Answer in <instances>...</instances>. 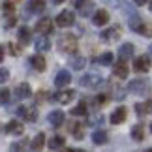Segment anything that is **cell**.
Returning <instances> with one entry per match:
<instances>
[{"mask_svg":"<svg viewBox=\"0 0 152 152\" xmlns=\"http://www.w3.org/2000/svg\"><path fill=\"white\" fill-rule=\"evenodd\" d=\"M58 49L64 55H75L77 53V38L72 34H64L58 38Z\"/></svg>","mask_w":152,"mask_h":152,"instance_id":"1","label":"cell"},{"mask_svg":"<svg viewBox=\"0 0 152 152\" xmlns=\"http://www.w3.org/2000/svg\"><path fill=\"white\" fill-rule=\"evenodd\" d=\"M81 86L83 88H90V90H96V88H100V86L103 85V77L102 75H98V73H86L81 77Z\"/></svg>","mask_w":152,"mask_h":152,"instance_id":"2","label":"cell"},{"mask_svg":"<svg viewBox=\"0 0 152 152\" xmlns=\"http://www.w3.org/2000/svg\"><path fill=\"white\" fill-rule=\"evenodd\" d=\"M55 23H56V26H60V28H68V26H72L75 23V13L69 11V10H64V11H60V13L56 15Z\"/></svg>","mask_w":152,"mask_h":152,"instance_id":"3","label":"cell"},{"mask_svg":"<svg viewBox=\"0 0 152 152\" xmlns=\"http://www.w3.org/2000/svg\"><path fill=\"white\" fill-rule=\"evenodd\" d=\"M130 28L137 34H143V36H152V26H148L147 23H143L139 17H133L130 21Z\"/></svg>","mask_w":152,"mask_h":152,"instance_id":"4","label":"cell"},{"mask_svg":"<svg viewBox=\"0 0 152 152\" xmlns=\"http://www.w3.org/2000/svg\"><path fill=\"white\" fill-rule=\"evenodd\" d=\"M75 8H77V11L83 17H90L94 13V2H92V0H77V2H75Z\"/></svg>","mask_w":152,"mask_h":152,"instance_id":"5","label":"cell"},{"mask_svg":"<svg viewBox=\"0 0 152 152\" xmlns=\"http://www.w3.org/2000/svg\"><path fill=\"white\" fill-rule=\"evenodd\" d=\"M128 90L133 92V94H145V92L148 90V83L145 79H133V81H130V85H128Z\"/></svg>","mask_w":152,"mask_h":152,"instance_id":"6","label":"cell"},{"mask_svg":"<svg viewBox=\"0 0 152 152\" xmlns=\"http://www.w3.org/2000/svg\"><path fill=\"white\" fill-rule=\"evenodd\" d=\"M113 73H115L118 79H126V77H128L130 68H128V64H126L124 58H120V60H116V62L113 64Z\"/></svg>","mask_w":152,"mask_h":152,"instance_id":"7","label":"cell"},{"mask_svg":"<svg viewBox=\"0 0 152 152\" xmlns=\"http://www.w3.org/2000/svg\"><path fill=\"white\" fill-rule=\"evenodd\" d=\"M133 69H135L137 73H147L150 69V58L148 56H137L135 62H133Z\"/></svg>","mask_w":152,"mask_h":152,"instance_id":"8","label":"cell"},{"mask_svg":"<svg viewBox=\"0 0 152 152\" xmlns=\"http://www.w3.org/2000/svg\"><path fill=\"white\" fill-rule=\"evenodd\" d=\"M36 32L38 34H42V36H49V34L53 32V21L51 19H39L38 23H36Z\"/></svg>","mask_w":152,"mask_h":152,"instance_id":"9","label":"cell"},{"mask_svg":"<svg viewBox=\"0 0 152 152\" xmlns=\"http://www.w3.org/2000/svg\"><path fill=\"white\" fill-rule=\"evenodd\" d=\"M69 83H72V73L66 72V69H60V72L56 73V77H55V85L58 88H64V86H68Z\"/></svg>","mask_w":152,"mask_h":152,"instance_id":"10","label":"cell"},{"mask_svg":"<svg viewBox=\"0 0 152 152\" xmlns=\"http://www.w3.org/2000/svg\"><path fill=\"white\" fill-rule=\"evenodd\" d=\"M92 23H94V26H105L109 23V13L105 10H98L92 13Z\"/></svg>","mask_w":152,"mask_h":152,"instance_id":"11","label":"cell"},{"mask_svg":"<svg viewBox=\"0 0 152 152\" xmlns=\"http://www.w3.org/2000/svg\"><path fill=\"white\" fill-rule=\"evenodd\" d=\"M6 133H10V135H21L23 132H25V126H23V122L19 120H10L8 124H6Z\"/></svg>","mask_w":152,"mask_h":152,"instance_id":"12","label":"cell"},{"mask_svg":"<svg viewBox=\"0 0 152 152\" xmlns=\"http://www.w3.org/2000/svg\"><path fill=\"white\" fill-rule=\"evenodd\" d=\"M30 64H32V68L36 69V72H45V69H47V60H45V56L42 55V53L34 55L30 58Z\"/></svg>","mask_w":152,"mask_h":152,"instance_id":"13","label":"cell"},{"mask_svg":"<svg viewBox=\"0 0 152 152\" xmlns=\"http://www.w3.org/2000/svg\"><path fill=\"white\" fill-rule=\"evenodd\" d=\"M17 115L19 116H23L25 120H30V122H34L38 118V115H36V109L34 107H26V105H21L19 109H17Z\"/></svg>","mask_w":152,"mask_h":152,"instance_id":"14","label":"cell"},{"mask_svg":"<svg viewBox=\"0 0 152 152\" xmlns=\"http://www.w3.org/2000/svg\"><path fill=\"white\" fill-rule=\"evenodd\" d=\"M75 98V90H60V92H56L55 94V100L58 102V103H62V105H66V103H69Z\"/></svg>","mask_w":152,"mask_h":152,"instance_id":"15","label":"cell"},{"mask_svg":"<svg viewBox=\"0 0 152 152\" xmlns=\"http://www.w3.org/2000/svg\"><path fill=\"white\" fill-rule=\"evenodd\" d=\"M47 120H49V124H51V126H55V128L62 126V122H64V111H60V109L51 111L49 116H47Z\"/></svg>","mask_w":152,"mask_h":152,"instance_id":"16","label":"cell"},{"mask_svg":"<svg viewBox=\"0 0 152 152\" xmlns=\"http://www.w3.org/2000/svg\"><path fill=\"white\" fill-rule=\"evenodd\" d=\"M15 96L19 98V100H26V98H30L32 96L30 85H28V83H19V85H17V88H15Z\"/></svg>","mask_w":152,"mask_h":152,"instance_id":"17","label":"cell"},{"mask_svg":"<svg viewBox=\"0 0 152 152\" xmlns=\"http://www.w3.org/2000/svg\"><path fill=\"white\" fill-rule=\"evenodd\" d=\"M122 36V30H120V26H113V28H109V30H105L102 34V38H103V42H116Z\"/></svg>","mask_w":152,"mask_h":152,"instance_id":"18","label":"cell"},{"mask_svg":"<svg viewBox=\"0 0 152 152\" xmlns=\"http://www.w3.org/2000/svg\"><path fill=\"white\" fill-rule=\"evenodd\" d=\"M17 38H19V43L21 45H28L32 42V30L28 26H21L19 32H17Z\"/></svg>","mask_w":152,"mask_h":152,"instance_id":"19","label":"cell"},{"mask_svg":"<svg viewBox=\"0 0 152 152\" xmlns=\"http://www.w3.org/2000/svg\"><path fill=\"white\" fill-rule=\"evenodd\" d=\"M126 116H128V109L126 107H118V109H115L113 115H111V122H113V124H122V122L126 120Z\"/></svg>","mask_w":152,"mask_h":152,"instance_id":"20","label":"cell"},{"mask_svg":"<svg viewBox=\"0 0 152 152\" xmlns=\"http://www.w3.org/2000/svg\"><path fill=\"white\" fill-rule=\"evenodd\" d=\"M107 141H109V135H107L105 130H96L94 133H92V143L98 145V147H100V145H105Z\"/></svg>","mask_w":152,"mask_h":152,"instance_id":"21","label":"cell"},{"mask_svg":"<svg viewBox=\"0 0 152 152\" xmlns=\"http://www.w3.org/2000/svg\"><path fill=\"white\" fill-rule=\"evenodd\" d=\"M68 130H69V133H72L75 139H83L85 137V128H83L81 122H72Z\"/></svg>","mask_w":152,"mask_h":152,"instance_id":"22","label":"cell"},{"mask_svg":"<svg viewBox=\"0 0 152 152\" xmlns=\"http://www.w3.org/2000/svg\"><path fill=\"white\" fill-rule=\"evenodd\" d=\"M64 137L62 135H53L51 139H49V143H47V147L51 148V150H62L64 148Z\"/></svg>","mask_w":152,"mask_h":152,"instance_id":"23","label":"cell"},{"mask_svg":"<svg viewBox=\"0 0 152 152\" xmlns=\"http://www.w3.org/2000/svg\"><path fill=\"white\" fill-rule=\"evenodd\" d=\"M45 10V0H28V11L30 13H42Z\"/></svg>","mask_w":152,"mask_h":152,"instance_id":"24","label":"cell"},{"mask_svg":"<svg viewBox=\"0 0 152 152\" xmlns=\"http://www.w3.org/2000/svg\"><path fill=\"white\" fill-rule=\"evenodd\" d=\"M43 147H45V133H43V132H39L38 135L32 139L30 148H32V150H42Z\"/></svg>","mask_w":152,"mask_h":152,"instance_id":"25","label":"cell"},{"mask_svg":"<svg viewBox=\"0 0 152 152\" xmlns=\"http://www.w3.org/2000/svg\"><path fill=\"white\" fill-rule=\"evenodd\" d=\"M51 49V42H49V38H38L36 39V51L38 53H47Z\"/></svg>","mask_w":152,"mask_h":152,"instance_id":"26","label":"cell"},{"mask_svg":"<svg viewBox=\"0 0 152 152\" xmlns=\"http://www.w3.org/2000/svg\"><path fill=\"white\" fill-rule=\"evenodd\" d=\"M86 124L88 126H96V128H100L103 124V115L102 113H92L88 118H86Z\"/></svg>","mask_w":152,"mask_h":152,"instance_id":"27","label":"cell"},{"mask_svg":"<svg viewBox=\"0 0 152 152\" xmlns=\"http://www.w3.org/2000/svg\"><path fill=\"white\" fill-rule=\"evenodd\" d=\"M132 137L135 139V141H143L145 139V126L143 124H135L132 128Z\"/></svg>","mask_w":152,"mask_h":152,"instance_id":"28","label":"cell"},{"mask_svg":"<svg viewBox=\"0 0 152 152\" xmlns=\"http://www.w3.org/2000/svg\"><path fill=\"white\" fill-rule=\"evenodd\" d=\"M133 51H135L133 43H124V45L120 47L118 55H120V58H128V56H132V55H133Z\"/></svg>","mask_w":152,"mask_h":152,"instance_id":"29","label":"cell"},{"mask_svg":"<svg viewBox=\"0 0 152 152\" xmlns=\"http://www.w3.org/2000/svg\"><path fill=\"white\" fill-rule=\"evenodd\" d=\"M10 100H11V92H10V88L2 86V88H0V105L10 103Z\"/></svg>","mask_w":152,"mask_h":152,"instance_id":"30","label":"cell"},{"mask_svg":"<svg viewBox=\"0 0 152 152\" xmlns=\"http://www.w3.org/2000/svg\"><path fill=\"white\" fill-rule=\"evenodd\" d=\"M72 115L73 116H83V115H86V103L81 102L79 105H75V107L72 109Z\"/></svg>","mask_w":152,"mask_h":152,"instance_id":"31","label":"cell"},{"mask_svg":"<svg viewBox=\"0 0 152 152\" xmlns=\"http://www.w3.org/2000/svg\"><path fill=\"white\" fill-rule=\"evenodd\" d=\"M17 4H19V0H6L2 8H4L6 13H13V10H15V6H17Z\"/></svg>","mask_w":152,"mask_h":152,"instance_id":"32","label":"cell"},{"mask_svg":"<svg viewBox=\"0 0 152 152\" xmlns=\"http://www.w3.org/2000/svg\"><path fill=\"white\" fill-rule=\"evenodd\" d=\"M100 64L102 66H111L113 64V53H103L100 56Z\"/></svg>","mask_w":152,"mask_h":152,"instance_id":"33","label":"cell"},{"mask_svg":"<svg viewBox=\"0 0 152 152\" xmlns=\"http://www.w3.org/2000/svg\"><path fill=\"white\" fill-rule=\"evenodd\" d=\"M135 111H137V116H145V115H148V107H147V103H135Z\"/></svg>","mask_w":152,"mask_h":152,"instance_id":"34","label":"cell"},{"mask_svg":"<svg viewBox=\"0 0 152 152\" xmlns=\"http://www.w3.org/2000/svg\"><path fill=\"white\" fill-rule=\"evenodd\" d=\"M85 64H86L85 56H75V58H73V68H75V69H83Z\"/></svg>","mask_w":152,"mask_h":152,"instance_id":"35","label":"cell"},{"mask_svg":"<svg viewBox=\"0 0 152 152\" xmlns=\"http://www.w3.org/2000/svg\"><path fill=\"white\" fill-rule=\"evenodd\" d=\"M8 51H10V55H13V56H19L21 55V49L17 47L15 43H8Z\"/></svg>","mask_w":152,"mask_h":152,"instance_id":"36","label":"cell"},{"mask_svg":"<svg viewBox=\"0 0 152 152\" xmlns=\"http://www.w3.org/2000/svg\"><path fill=\"white\" fill-rule=\"evenodd\" d=\"M105 103H107V96H105V94L96 96V100H94V105H96V107H102V105H105Z\"/></svg>","mask_w":152,"mask_h":152,"instance_id":"37","label":"cell"},{"mask_svg":"<svg viewBox=\"0 0 152 152\" xmlns=\"http://www.w3.org/2000/svg\"><path fill=\"white\" fill-rule=\"evenodd\" d=\"M8 79H10V72H8L6 68H0V85L6 83Z\"/></svg>","mask_w":152,"mask_h":152,"instance_id":"38","label":"cell"},{"mask_svg":"<svg viewBox=\"0 0 152 152\" xmlns=\"http://www.w3.org/2000/svg\"><path fill=\"white\" fill-rule=\"evenodd\" d=\"M26 139H25V141H17V143H13V145H11V150H23V148H25L26 147Z\"/></svg>","mask_w":152,"mask_h":152,"instance_id":"39","label":"cell"},{"mask_svg":"<svg viewBox=\"0 0 152 152\" xmlns=\"http://www.w3.org/2000/svg\"><path fill=\"white\" fill-rule=\"evenodd\" d=\"M13 25H15V17L10 13V17H8V19H6V25H4V26H6V28H11Z\"/></svg>","mask_w":152,"mask_h":152,"instance_id":"40","label":"cell"},{"mask_svg":"<svg viewBox=\"0 0 152 152\" xmlns=\"http://www.w3.org/2000/svg\"><path fill=\"white\" fill-rule=\"evenodd\" d=\"M45 96H47V92H45V90L38 92V102H43V100H45Z\"/></svg>","mask_w":152,"mask_h":152,"instance_id":"41","label":"cell"},{"mask_svg":"<svg viewBox=\"0 0 152 152\" xmlns=\"http://www.w3.org/2000/svg\"><path fill=\"white\" fill-rule=\"evenodd\" d=\"M147 2H148V0H135V4H137V6H145Z\"/></svg>","mask_w":152,"mask_h":152,"instance_id":"42","label":"cell"},{"mask_svg":"<svg viewBox=\"0 0 152 152\" xmlns=\"http://www.w3.org/2000/svg\"><path fill=\"white\" fill-rule=\"evenodd\" d=\"M2 60H4V47L0 45V62H2Z\"/></svg>","mask_w":152,"mask_h":152,"instance_id":"43","label":"cell"},{"mask_svg":"<svg viewBox=\"0 0 152 152\" xmlns=\"http://www.w3.org/2000/svg\"><path fill=\"white\" fill-rule=\"evenodd\" d=\"M51 2H53V4H62L64 0H51Z\"/></svg>","mask_w":152,"mask_h":152,"instance_id":"44","label":"cell"},{"mask_svg":"<svg viewBox=\"0 0 152 152\" xmlns=\"http://www.w3.org/2000/svg\"><path fill=\"white\" fill-rule=\"evenodd\" d=\"M148 8H150V11H152V0H148Z\"/></svg>","mask_w":152,"mask_h":152,"instance_id":"45","label":"cell"},{"mask_svg":"<svg viewBox=\"0 0 152 152\" xmlns=\"http://www.w3.org/2000/svg\"><path fill=\"white\" fill-rule=\"evenodd\" d=\"M148 51H150V55H152V45H150V49H148Z\"/></svg>","mask_w":152,"mask_h":152,"instance_id":"46","label":"cell"},{"mask_svg":"<svg viewBox=\"0 0 152 152\" xmlns=\"http://www.w3.org/2000/svg\"><path fill=\"white\" fill-rule=\"evenodd\" d=\"M150 130H152V124H150Z\"/></svg>","mask_w":152,"mask_h":152,"instance_id":"47","label":"cell"}]
</instances>
